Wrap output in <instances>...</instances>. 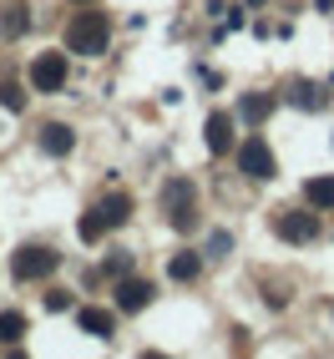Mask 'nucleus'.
I'll return each instance as SVG.
<instances>
[{
	"instance_id": "nucleus-2",
	"label": "nucleus",
	"mask_w": 334,
	"mask_h": 359,
	"mask_svg": "<svg viewBox=\"0 0 334 359\" xmlns=\"http://www.w3.org/2000/svg\"><path fill=\"white\" fill-rule=\"evenodd\" d=\"M122 218H127V198H122V193H116V198H102V208L81 223V238H102V228L122 223Z\"/></svg>"
},
{
	"instance_id": "nucleus-12",
	"label": "nucleus",
	"mask_w": 334,
	"mask_h": 359,
	"mask_svg": "<svg viewBox=\"0 0 334 359\" xmlns=\"http://www.w3.org/2000/svg\"><path fill=\"white\" fill-rule=\"evenodd\" d=\"M167 273H173V278H182V283H187V278H193V273H198V253H178V258H173V269H167Z\"/></svg>"
},
{
	"instance_id": "nucleus-7",
	"label": "nucleus",
	"mask_w": 334,
	"mask_h": 359,
	"mask_svg": "<svg viewBox=\"0 0 334 359\" xmlns=\"http://www.w3.org/2000/svg\"><path fill=\"white\" fill-rule=\"evenodd\" d=\"M147 299H152V289H147V283H122V289H116V309H127V314L147 309Z\"/></svg>"
},
{
	"instance_id": "nucleus-11",
	"label": "nucleus",
	"mask_w": 334,
	"mask_h": 359,
	"mask_svg": "<svg viewBox=\"0 0 334 359\" xmlns=\"http://www.w3.org/2000/svg\"><path fill=\"white\" fill-rule=\"evenodd\" d=\"M309 198H314V208H334V177L309 182Z\"/></svg>"
},
{
	"instance_id": "nucleus-5",
	"label": "nucleus",
	"mask_w": 334,
	"mask_h": 359,
	"mask_svg": "<svg viewBox=\"0 0 334 359\" xmlns=\"http://www.w3.org/2000/svg\"><path fill=\"white\" fill-rule=\"evenodd\" d=\"M31 81H36V91H61L66 86V56H41L31 66Z\"/></svg>"
},
{
	"instance_id": "nucleus-1",
	"label": "nucleus",
	"mask_w": 334,
	"mask_h": 359,
	"mask_svg": "<svg viewBox=\"0 0 334 359\" xmlns=\"http://www.w3.org/2000/svg\"><path fill=\"white\" fill-rule=\"evenodd\" d=\"M107 15L102 11H86V15H76L71 20V31H66V46L71 51H81V56H97V51H107Z\"/></svg>"
},
{
	"instance_id": "nucleus-15",
	"label": "nucleus",
	"mask_w": 334,
	"mask_h": 359,
	"mask_svg": "<svg viewBox=\"0 0 334 359\" xmlns=\"http://www.w3.org/2000/svg\"><path fill=\"white\" fill-rule=\"evenodd\" d=\"M0 102H6L11 111H20V107H26V97H20V86H6V91H0Z\"/></svg>"
},
{
	"instance_id": "nucleus-6",
	"label": "nucleus",
	"mask_w": 334,
	"mask_h": 359,
	"mask_svg": "<svg viewBox=\"0 0 334 359\" xmlns=\"http://www.w3.org/2000/svg\"><path fill=\"white\" fill-rule=\"evenodd\" d=\"M46 269H56V258L46 253V248H26L15 258V278H36V273H46Z\"/></svg>"
},
{
	"instance_id": "nucleus-9",
	"label": "nucleus",
	"mask_w": 334,
	"mask_h": 359,
	"mask_svg": "<svg viewBox=\"0 0 334 359\" xmlns=\"http://www.w3.org/2000/svg\"><path fill=\"white\" fill-rule=\"evenodd\" d=\"M76 319H81V329H86V334H102V339L116 329V319H112V314H102V309H81Z\"/></svg>"
},
{
	"instance_id": "nucleus-10",
	"label": "nucleus",
	"mask_w": 334,
	"mask_h": 359,
	"mask_svg": "<svg viewBox=\"0 0 334 359\" xmlns=\"http://www.w3.org/2000/svg\"><path fill=\"white\" fill-rule=\"evenodd\" d=\"M208 147H213V152H228V116H223V111L208 122Z\"/></svg>"
},
{
	"instance_id": "nucleus-4",
	"label": "nucleus",
	"mask_w": 334,
	"mask_h": 359,
	"mask_svg": "<svg viewBox=\"0 0 334 359\" xmlns=\"http://www.w3.org/2000/svg\"><path fill=\"white\" fill-rule=\"evenodd\" d=\"M238 162H243V172H248V177H274V162H269L264 137H248L243 147H238Z\"/></svg>"
},
{
	"instance_id": "nucleus-14",
	"label": "nucleus",
	"mask_w": 334,
	"mask_h": 359,
	"mask_svg": "<svg viewBox=\"0 0 334 359\" xmlns=\"http://www.w3.org/2000/svg\"><path fill=\"white\" fill-rule=\"evenodd\" d=\"M264 111H269V102H264V97H248V102H243V116H248V122H258Z\"/></svg>"
},
{
	"instance_id": "nucleus-3",
	"label": "nucleus",
	"mask_w": 334,
	"mask_h": 359,
	"mask_svg": "<svg viewBox=\"0 0 334 359\" xmlns=\"http://www.w3.org/2000/svg\"><path fill=\"white\" fill-rule=\"evenodd\" d=\"M279 238H289V243L319 238V212H283V218H279Z\"/></svg>"
},
{
	"instance_id": "nucleus-13",
	"label": "nucleus",
	"mask_w": 334,
	"mask_h": 359,
	"mask_svg": "<svg viewBox=\"0 0 334 359\" xmlns=\"http://www.w3.org/2000/svg\"><path fill=\"white\" fill-rule=\"evenodd\" d=\"M20 329H26L20 314H0V339H20Z\"/></svg>"
},
{
	"instance_id": "nucleus-8",
	"label": "nucleus",
	"mask_w": 334,
	"mask_h": 359,
	"mask_svg": "<svg viewBox=\"0 0 334 359\" xmlns=\"http://www.w3.org/2000/svg\"><path fill=\"white\" fill-rule=\"evenodd\" d=\"M41 152L66 157V152H71V132H66V127H46V132H41Z\"/></svg>"
}]
</instances>
